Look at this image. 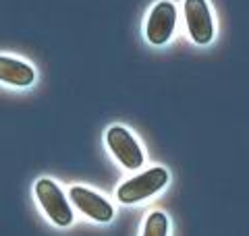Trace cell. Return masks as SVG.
I'll use <instances>...</instances> for the list:
<instances>
[{
    "label": "cell",
    "instance_id": "6da1fadb",
    "mask_svg": "<svg viewBox=\"0 0 249 236\" xmlns=\"http://www.w3.org/2000/svg\"><path fill=\"white\" fill-rule=\"evenodd\" d=\"M168 180H170V174L166 168L152 166L145 172H139V174L131 176L129 180H124L116 188V199L123 205H135V203L150 199L156 193H160L162 188H166Z\"/></svg>",
    "mask_w": 249,
    "mask_h": 236
},
{
    "label": "cell",
    "instance_id": "7a4b0ae2",
    "mask_svg": "<svg viewBox=\"0 0 249 236\" xmlns=\"http://www.w3.org/2000/svg\"><path fill=\"white\" fill-rule=\"evenodd\" d=\"M34 195L37 203H40L46 218L50 219L54 226L67 228L75 222V214L71 207V201H67L65 191L54 183L52 178H37L34 185Z\"/></svg>",
    "mask_w": 249,
    "mask_h": 236
},
{
    "label": "cell",
    "instance_id": "3957f363",
    "mask_svg": "<svg viewBox=\"0 0 249 236\" xmlns=\"http://www.w3.org/2000/svg\"><path fill=\"white\" fill-rule=\"evenodd\" d=\"M106 145L124 170L135 172L145 164L143 147L127 127L114 124V127L108 129L106 131Z\"/></svg>",
    "mask_w": 249,
    "mask_h": 236
},
{
    "label": "cell",
    "instance_id": "277c9868",
    "mask_svg": "<svg viewBox=\"0 0 249 236\" xmlns=\"http://www.w3.org/2000/svg\"><path fill=\"white\" fill-rule=\"evenodd\" d=\"M69 201H71V205H75L85 218H89L91 222L108 224V222H112V218H114L112 203L100 193L91 191V188H85L81 185H75L69 188Z\"/></svg>",
    "mask_w": 249,
    "mask_h": 236
},
{
    "label": "cell",
    "instance_id": "5b68a950",
    "mask_svg": "<svg viewBox=\"0 0 249 236\" xmlns=\"http://www.w3.org/2000/svg\"><path fill=\"white\" fill-rule=\"evenodd\" d=\"M185 23L187 34L197 46H208L214 39V17L208 0H185Z\"/></svg>",
    "mask_w": 249,
    "mask_h": 236
},
{
    "label": "cell",
    "instance_id": "8992f818",
    "mask_svg": "<svg viewBox=\"0 0 249 236\" xmlns=\"http://www.w3.org/2000/svg\"><path fill=\"white\" fill-rule=\"evenodd\" d=\"M177 27V6L170 0H160L147 15L145 37L152 46H164L175 34Z\"/></svg>",
    "mask_w": 249,
    "mask_h": 236
},
{
    "label": "cell",
    "instance_id": "52a82bcc",
    "mask_svg": "<svg viewBox=\"0 0 249 236\" xmlns=\"http://www.w3.org/2000/svg\"><path fill=\"white\" fill-rule=\"evenodd\" d=\"M36 81V68L29 62L0 54V83L11 87H29Z\"/></svg>",
    "mask_w": 249,
    "mask_h": 236
},
{
    "label": "cell",
    "instance_id": "ba28073f",
    "mask_svg": "<svg viewBox=\"0 0 249 236\" xmlns=\"http://www.w3.org/2000/svg\"><path fill=\"white\" fill-rule=\"evenodd\" d=\"M170 232V222L164 211H150L145 218L142 236H168Z\"/></svg>",
    "mask_w": 249,
    "mask_h": 236
}]
</instances>
